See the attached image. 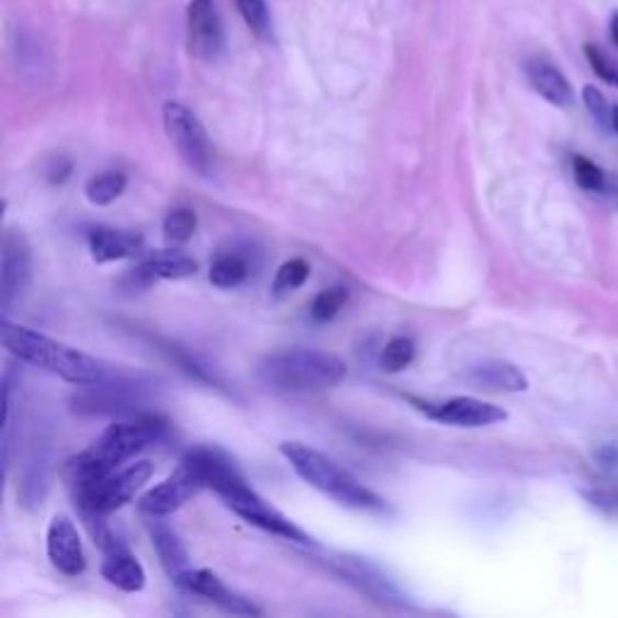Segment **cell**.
<instances>
[{
  "label": "cell",
  "mask_w": 618,
  "mask_h": 618,
  "mask_svg": "<svg viewBox=\"0 0 618 618\" xmlns=\"http://www.w3.org/2000/svg\"><path fill=\"white\" fill-rule=\"evenodd\" d=\"M175 583L181 589H187L189 595H196V597L209 599V602L217 604V607H223L225 611H233V614H239V616H257V614H261L259 607H254L249 599L235 595V592L229 589L223 583V580L217 577L215 573H211V571H193V568H187L184 573H181L179 577H175Z\"/></svg>",
  "instance_id": "cell-14"
},
{
  "label": "cell",
  "mask_w": 618,
  "mask_h": 618,
  "mask_svg": "<svg viewBox=\"0 0 618 618\" xmlns=\"http://www.w3.org/2000/svg\"><path fill=\"white\" fill-rule=\"evenodd\" d=\"M0 257H3L0 261V305L8 310L24 293L32 276V251L27 239L20 233H8Z\"/></svg>",
  "instance_id": "cell-11"
},
{
  "label": "cell",
  "mask_w": 618,
  "mask_h": 618,
  "mask_svg": "<svg viewBox=\"0 0 618 618\" xmlns=\"http://www.w3.org/2000/svg\"><path fill=\"white\" fill-rule=\"evenodd\" d=\"M611 128L618 133V104L611 106Z\"/></svg>",
  "instance_id": "cell-32"
},
{
  "label": "cell",
  "mask_w": 618,
  "mask_h": 618,
  "mask_svg": "<svg viewBox=\"0 0 618 618\" xmlns=\"http://www.w3.org/2000/svg\"><path fill=\"white\" fill-rule=\"evenodd\" d=\"M249 263L239 257V254H221L211 263V283L215 288H237L247 281Z\"/></svg>",
  "instance_id": "cell-22"
},
{
  "label": "cell",
  "mask_w": 618,
  "mask_h": 618,
  "mask_svg": "<svg viewBox=\"0 0 618 618\" xmlns=\"http://www.w3.org/2000/svg\"><path fill=\"white\" fill-rule=\"evenodd\" d=\"M187 459L189 464L196 469L203 488L215 491L229 510L241 519H247L249 525L271 531V535L283 537L288 541L312 543L305 531L290 523L283 513H278L273 505L266 503L257 491L247 486L245 476L239 474V469L229 462L223 452L211 450V447H201V450L189 452Z\"/></svg>",
  "instance_id": "cell-1"
},
{
  "label": "cell",
  "mask_w": 618,
  "mask_h": 618,
  "mask_svg": "<svg viewBox=\"0 0 618 618\" xmlns=\"http://www.w3.org/2000/svg\"><path fill=\"white\" fill-rule=\"evenodd\" d=\"M281 454L288 459V464L295 469V474L310 483L312 488L329 495L338 505L353 507V510L366 513H384L386 505L378 493L368 488L366 483L358 481L348 469L336 464L332 457L314 450L302 442H283Z\"/></svg>",
  "instance_id": "cell-4"
},
{
  "label": "cell",
  "mask_w": 618,
  "mask_h": 618,
  "mask_svg": "<svg viewBox=\"0 0 618 618\" xmlns=\"http://www.w3.org/2000/svg\"><path fill=\"white\" fill-rule=\"evenodd\" d=\"M416 358V344L408 336H396L382 350V368L386 372H402Z\"/></svg>",
  "instance_id": "cell-26"
},
{
  "label": "cell",
  "mask_w": 618,
  "mask_h": 618,
  "mask_svg": "<svg viewBox=\"0 0 618 618\" xmlns=\"http://www.w3.org/2000/svg\"><path fill=\"white\" fill-rule=\"evenodd\" d=\"M332 565H334V571L346 580V583L356 585L362 595H368L374 602L384 604V607H392V604H404V595L398 592V587L380 571L378 565H372L370 561L358 559V555H336Z\"/></svg>",
  "instance_id": "cell-9"
},
{
  "label": "cell",
  "mask_w": 618,
  "mask_h": 618,
  "mask_svg": "<svg viewBox=\"0 0 618 618\" xmlns=\"http://www.w3.org/2000/svg\"><path fill=\"white\" fill-rule=\"evenodd\" d=\"M162 121L169 141L177 148L181 160L187 162L189 169L201 175L211 177L213 172V145L209 141L199 116L189 112L184 104L179 102H167L162 106Z\"/></svg>",
  "instance_id": "cell-7"
},
{
  "label": "cell",
  "mask_w": 618,
  "mask_h": 618,
  "mask_svg": "<svg viewBox=\"0 0 618 618\" xmlns=\"http://www.w3.org/2000/svg\"><path fill=\"white\" fill-rule=\"evenodd\" d=\"M126 189V175L116 172V169H109V172L94 175L88 187H85V196L92 205H109L114 203L121 193Z\"/></svg>",
  "instance_id": "cell-21"
},
{
  "label": "cell",
  "mask_w": 618,
  "mask_h": 618,
  "mask_svg": "<svg viewBox=\"0 0 618 618\" xmlns=\"http://www.w3.org/2000/svg\"><path fill=\"white\" fill-rule=\"evenodd\" d=\"M583 102L587 106V112L597 119V124L602 126H611V106L607 102V97H604L595 85H587L583 90Z\"/></svg>",
  "instance_id": "cell-30"
},
{
  "label": "cell",
  "mask_w": 618,
  "mask_h": 618,
  "mask_svg": "<svg viewBox=\"0 0 618 618\" xmlns=\"http://www.w3.org/2000/svg\"><path fill=\"white\" fill-rule=\"evenodd\" d=\"M187 20L191 52L203 60H215L221 56L225 46V32L223 20L217 15L215 0H191Z\"/></svg>",
  "instance_id": "cell-12"
},
{
  "label": "cell",
  "mask_w": 618,
  "mask_h": 618,
  "mask_svg": "<svg viewBox=\"0 0 618 618\" xmlns=\"http://www.w3.org/2000/svg\"><path fill=\"white\" fill-rule=\"evenodd\" d=\"M237 8L254 34H259V36L269 34L271 20H269V8H266V0H237Z\"/></svg>",
  "instance_id": "cell-28"
},
{
  "label": "cell",
  "mask_w": 618,
  "mask_h": 618,
  "mask_svg": "<svg viewBox=\"0 0 618 618\" xmlns=\"http://www.w3.org/2000/svg\"><path fill=\"white\" fill-rule=\"evenodd\" d=\"M348 302V290L344 285H334V288H326L322 293L314 297L312 302V319L314 322H332L338 312L344 310V305Z\"/></svg>",
  "instance_id": "cell-25"
},
{
  "label": "cell",
  "mask_w": 618,
  "mask_h": 618,
  "mask_svg": "<svg viewBox=\"0 0 618 618\" xmlns=\"http://www.w3.org/2000/svg\"><path fill=\"white\" fill-rule=\"evenodd\" d=\"M259 380L278 392H326L346 380V366L324 350L288 348L261 362Z\"/></svg>",
  "instance_id": "cell-5"
},
{
  "label": "cell",
  "mask_w": 618,
  "mask_h": 618,
  "mask_svg": "<svg viewBox=\"0 0 618 618\" xmlns=\"http://www.w3.org/2000/svg\"><path fill=\"white\" fill-rule=\"evenodd\" d=\"M153 476V464L150 462H136L121 471H114L100 481L90 483V486L72 491L78 510L82 519L88 517H106L109 513L124 507L133 495H136L145 483Z\"/></svg>",
  "instance_id": "cell-6"
},
{
  "label": "cell",
  "mask_w": 618,
  "mask_h": 618,
  "mask_svg": "<svg viewBox=\"0 0 618 618\" xmlns=\"http://www.w3.org/2000/svg\"><path fill=\"white\" fill-rule=\"evenodd\" d=\"M0 338H3V346L15 358L52 372L70 384L97 386L106 382V370L102 368L100 360L80 353L78 348L58 344L44 334H36L27 329V326H18L3 319V324H0Z\"/></svg>",
  "instance_id": "cell-3"
},
{
  "label": "cell",
  "mask_w": 618,
  "mask_h": 618,
  "mask_svg": "<svg viewBox=\"0 0 618 618\" xmlns=\"http://www.w3.org/2000/svg\"><path fill=\"white\" fill-rule=\"evenodd\" d=\"M162 432L165 423L157 416H138L109 426L88 450L72 457L66 464V481L70 491L85 488L94 481L114 474L119 464H124L126 459L160 440Z\"/></svg>",
  "instance_id": "cell-2"
},
{
  "label": "cell",
  "mask_w": 618,
  "mask_h": 618,
  "mask_svg": "<svg viewBox=\"0 0 618 618\" xmlns=\"http://www.w3.org/2000/svg\"><path fill=\"white\" fill-rule=\"evenodd\" d=\"M616 201H618V191H616Z\"/></svg>",
  "instance_id": "cell-33"
},
{
  "label": "cell",
  "mask_w": 618,
  "mask_h": 618,
  "mask_svg": "<svg viewBox=\"0 0 618 618\" xmlns=\"http://www.w3.org/2000/svg\"><path fill=\"white\" fill-rule=\"evenodd\" d=\"M310 278V263L305 259H290L285 261L281 269L276 273V281H273V295L276 297H283L295 293L297 288L305 285V281Z\"/></svg>",
  "instance_id": "cell-24"
},
{
  "label": "cell",
  "mask_w": 618,
  "mask_h": 618,
  "mask_svg": "<svg viewBox=\"0 0 618 618\" xmlns=\"http://www.w3.org/2000/svg\"><path fill=\"white\" fill-rule=\"evenodd\" d=\"M102 575L109 585H114L121 592H141L145 587V568L138 563V559L126 549H119L114 553H106V559L102 563Z\"/></svg>",
  "instance_id": "cell-19"
},
{
  "label": "cell",
  "mask_w": 618,
  "mask_h": 618,
  "mask_svg": "<svg viewBox=\"0 0 618 618\" xmlns=\"http://www.w3.org/2000/svg\"><path fill=\"white\" fill-rule=\"evenodd\" d=\"M196 271L199 263L187 257V254L167 251V254H157V257L136 266L128 278L138 288H148L157 281H181V278H191L196 276Z\"/></svg>",
  "instance_id": "cell-15"
},
{
  "label": "cell",
  "mask_w": 618,
  "mask_h": 618,
  "mask_svg": "<svg viewBox=\"0 0 618 618\" xmlns=\"http://www.w3.org/2000/svg\"><path fill=\"white\" fill-rule=\"evenodd\" d=\"M423 411L438 423H445V426H454V428H483V426H495L507 418V411L481 402V398L474 396H454L447 398L442 404H432V406H423Z\"/></svg>",
  "instance_id": "cell-10"
},
{
  "label": "cell",
  "mask_w": 618,
  "mask_h": 618,
  "mask_svg": "<svg viewBox=\"0 0 618 618\" xmlns=\"http://www.w3.org/2000/svg\"><path fill=\"white\" fill-rule=\"evenodd\" d=\"M150 535H153L155 551H157V555H160L165 571L172 577H179L189 568V555H187L184 547H181V541L167 525L155 523V517H153Z\"/></svg>",
  "instance_id": "cell-20"
},
{
  "label": "cell",
  "mask_w": 618,
  "mask_h": 618,
  "mask_svg": "<svg viewBox=\"0 0 618 618\" xmlns=\"http://www.w3.org/2000/svg\"><path fill=\"white\" fill-rule=\"evenodd\" d=\"M90 251L97 263H109V261H121L136 257L143 247V239L124 233V229H112V227H94L90 229Z\"/></svg>",
  "instance_id": "cell-16"
},
{
  "label": "cell",
  "mask_w": 618,
  "mask_h": 618,
  "mask_svg": "<svg viewBox=\"0 0 618 618\" xmlns=\"http://www.w3.org/2000/svg\"><path fill=\"white\" fill-rule=\"evenodd\" d=\"M527 76H529L531 88H535L547 102H551L555 106H565L573 102L571 82H568L563 72L553 64H549V60H541V58L529 60Z\"/></svg>",
  "instance_id": "cell-18"
},
{
  "label": "cell",
  "mask_w": 618,
  "mask_h": 618,
  "mask_svg": "<svg viewBox=\"0 0 618 618\" xmlns=\"http://www.w3.org/2000/svg\"><path fill=\"white\" fill-rule=\"evenodd\" d=\"M203 491V483L187 459H181V464L169 474L160 486L150 488L141 498V510L150 517H165L179 510L181 505H187L193 495Z\"/></svg>",
  "instance_id": "cell-8"
},
{
  "label": "cell",
  "mask_w": 618,
  "mask_h": 618,
  "mask_svg": "<svg viewBox=\"0 0 618 618\" xmlns=\"http://www.w3.org/2000/svg\"><path fill=\"white\" fill-rule=\"evenodd\" d=\"M469 382L491 392H525L529 386L525 372L505 360H486L471 368Z\"/></svg>",
  "instance_id": "cell-17"
},
{
  "label": "cell",
  "mask_w": 618,
  "mask_h": 618,
  "mask_svg": "<svg viewBox=\"0 0 618 618\" xmlns=\"http://www.w3.org/2000/svg\"><path fill=\"white\" fill-rule=\"evenodd\" d=\"M611 40H614V44L618 46V12L611 18Z\"/></svg>",
  "instance_id": "cell-31"
},
{
  "label": "cell",
  "mask_w": 618,
  "mask_h": 618,
  "mask_svg": "<svg viewBox=\"0 0 618 618\" xmlns=\"http://www.w3.org/2000/svg\"><path fill=\"white\" fill-rule=\"evenodd\" d=\"M196 225L199 217L191 209H175L165 217L162 233L169 245H184V241H189L193 233H196Z\"/></svg>",
  "instance_id": "cell-23"
},
{
  "label": "cell",
  "mask_w": 618,
  "mask_h": 618,
  "mask_svg": "<svg viewBox=\"0 0 618 618\" xmlns=\"http://www.w3.org/2000/svg\"><path fill=\"white\" fill-rule=\"evenodd\" d=\"M585 56L589 60L592 70H595L604 82H609V85H614V88H618V66L614 64V60L607 54L602 52L597 44H587L585 46Z\"/></svg>",
  "instance_id": "cell-29"
},
{
  "label": "cell",
  "mask_w": 618,
  "mask_h": 618,
  "mask_svg": "<svg viewBox=\"0 0 618 618\" xmlns=\"http://www.w3.org/2000/svg\"><path fill=\"white\" fill-rule=\"evenodd\" d=\"M48 561L58 573L76 577L85 571V551L78 535V527L66 515H56L46 531Z\"/></svg>",
  "instance_id": "cell-13"
},
{
  "label": "cell",
  "mask_w": 618,
  "mask_h": 618,
  "mask_svg": "<svg viewBox=\"0 0 618 618\" xmlns=\"http://www.w3.org/2000/svg\"><path fill=\"white\" fill-rule=\"evenodd\" d=\"M573 177L585 191H604V187H607V175L583 155L573 157Z\"/></svg>",
  "instance_id": "cell-27"
}]
</instances>
